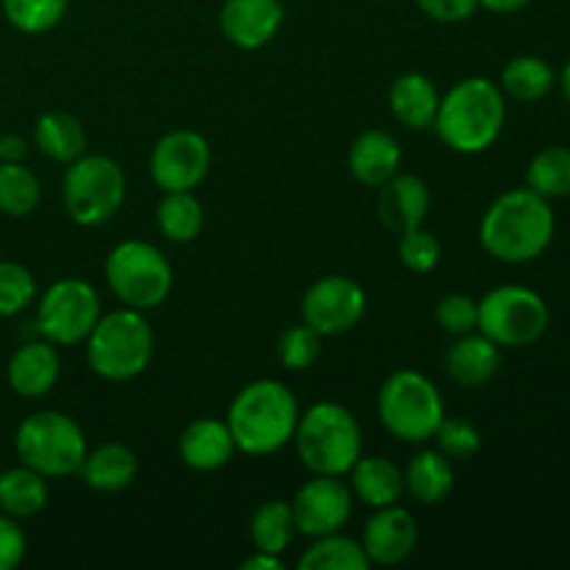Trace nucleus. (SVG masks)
I'll return each mask as SVG.
<instances>
[{
    "label": "nucleus",
    "instance_id": "nucleus-43",
    "mask_svg": "<svg viewBox=\"0 0 570 570\" xmlns=\"http://www.w3.org/2000/svg\"><path fill=\"white\" fill-rule=\"evenodd\" d=\"M282 554H267V551H256L254 557L243 562V570H278L282 568Z\"/></svg>",
    "mask_w": 570,
    "mask_h": 570
},
{
    "label": "nucleus",
    "instance_id": "nucleus-44",
    "mask_svg": "<svg viewBox=\"0 0 570 570\" xmlns=\"http://www.w3.org/2000/svg\"><path fill=\"white\" fill-rule=\"evenodd\" d=\"M479 6L493 14H515V11L527 9L529 0H479Z\"/></svg>",
    "mask_w": 570,
    "mask_h": 570
},
{
    "label": "nucleus",
    "instance_id": "nucleus-26",
    "mask_svg": "<svg viewBox=\"0 0 570 570\" xmlns=\"http://www.w3.org/2000/svg\"><path fill=\"white\" fill-rule=\"evenodd\" d=\"M404 490L421 504H440L454 490V465L443 451H421L406 465Z\"/></svg>",
    "mask_w": 570,
    "mask_h": 570
},
{
    "label": "nucleus",
    "instance_id": "nucleus-9",
    "mask_svg": "<svg viewBox=\"0 0 570 570\" xmlns=\"http://www.w3.org/2000/svg\"><path fill=\"white\" fill-rule=\"evenodd\" d=\"M65 209L72 223L89 228L117 215L126 198V173L115 159L83 154L70 161L61 181Z\"/></svg>",
    "mask_w": 570,
    "mask_h": 570
},
{
    "label": "nucleus",
    "instance_id": "nucleus-17",
    "mask_svg": "<svg viewBox=\"0 0 570 570\" xmlns=\"http://www.w3.org/2000/svg\"><path fill=\"white\" fill-rule=\"evenodd\" d=\"M432 195L423 178L412 173H395L390 181L382 184L379 193V217L384 228L393 234H404L410 228H417L429 215Z\"/></svg>",
    "mask_w": 570,
    "mask_h": 570
},
{
    "label": "nucleus",
    "instance_id": "nucleus-4",
    "mask_svg": "<svg viewBox=\"0 0 570 570\" xmlns=\"http://www.w3.org/2000/svg\"><path fill=\"white\" fill-rule=\"evenodd\" d=\"M295 449L315 476H345L362 456V429L354 412L334 401H321L298 417Z\"/></svg>",
    "mask_w": 570,
    "mask_h": 570
},
{
    "label": "nucleus",
    "instance_id": "nucleus-23",
    "mask_svg": "<svg viewBox=\"0 0 570 570\" xmlns=\"http://www.w3.org/2000/svg\"><path fill=\"white\" fill-rule=\"evenodd\" d=\"M348 473L354 495L373 510L395 504L404 493V473L387 456H360Z\"/></svg>",
    "mask_w": 570,
    "mask_h": 570
},
{
    "label": "nucleus",
    "instance_id": "nucleus-11",
    "mask_svg": "<svg viewBox=\"0 0 570 570\" xmlns=\"http://www.w3.org/2000/svg\"><path fill=\"white\" fill-rule=\"evenodd\" d=\"M100 317V298L83 278H59L39 298L37 328L48 343L78 345Z\"/></svg>",
    "mask_w": 570,
    "mask_h": 570
},
{
    "label": "nucleus",
    "instance_id": "nucleus-41",
    "mask_svg": "<svg viewBox=\"0 0 570 570\" xmlns=\"http://www.w3.org/2000/svg\"><path fill=\"white\" fill-rule=\"evenodd\" d=\"M417 9L438 22H462L479 9V0H415Z\"/></svg>",
    "mask_w": 570,
    "mask_h": 570
},
{
    "label": "nucleus",
    "instance_id": "nucleus-42",
    "mask_svg": "<svg viewBox=\"0 0 570 570\" xmlns=\"http://www.w3.org/2000/svg\"><path fill=\"white\" fill-rule=\"evenodd\" d=\"M28 154L26 139L17 137V134H6L0 137V161H22Z\"/></svg>",
    "mask_w": 570,
    "mask_h": 570
},
{
    "label": "nucleus",
    "instance_id": "nucleus-31",
    "mask_svg": "<svg viewBox=\"0 0 570 570\" xmlns=\"http://www.w3.org/2000/svg\"><path fill=\"white\" fill-rule=\"evenodd\" d=\"M527 187L549 200L570 198V148L551 145L534 154L527 167Z\"/></svg>",
    "mask_w": 570,
    "mask_h": 570
},
{
    "label": "nucleus",
    "instance_id": "nucleus-22",
    "mask_svg": "<svg viewBox=\"0 0 570 570\" xmlns=\"http://www.w3.org/2000/svg\"><path fill=\"white\" fill-rule=\"evenodd\" d=\"M440 109V92L423 72H404L390 87V111L406 128H432Z\"/></svg>",
    "mask_w": 570,
    "mask_h": 570
},
{
    "label": "nucleus",
    "instance_id": "nucleus-12",
    "mask_svg": "<svg viewBox=\"0 0 570 570\" xmlns=\"http://www.w3.org/2000/svg\"><path fill=\"white\" fill-rule=\"evenodd\" d=\"M365 289L348 276H323L306 289L301 301V315L306 326L321 337H337L351 332L365 317Z\"/></svg>",
    "mask_w": 570,
    "mask_h": 570
},
{
    "label": "nucleus",
    "instance_id": "nucleus-32",
    "mask_svg": "<svg viewBox=\"0 0 570 570\" xmlns=\"http://www.w3.org/2000/svg\"><path fill=\"white\" fill-rule=\"evenodd\" d=\"M295 518L293 504L287 501H267L250 518V540H254L256 551H267V554H284L295 538Z\"/></svg>",
    "mask_w": 570,
    "mask_h": 570
},
{
    "label": "nucleus",
    "instance_id": "nucleus-33",
    "mask_svg": "<svg viewBox=\"0 0 570 570\" xmlns=\"http://www.w3.org/2000/svg\"><path fill=\"white\" fill-rule=\"evenodd\" d=\"M42 198V187L33 170L22 161H0V212L9 217L31 215Z\"/></svg>",
    "mask_w": 570,
    "mask_h": 570
},
{
    "label": "nucleus",
    "instance_id": "nucleus-45",
    "mask_svg": "<svg viewBox=\"0 0 570 570\" xmlns=\"http://www.w3.org/2000/svg\"><path fill=\"white\" fill-rule=\"evenodd\" d=\"M560 87H562V95H566V100H568V104H570V59H568V65L562 67Z\"/></svg>",
    "mask_w": 570,
    "mask_h": 570
},
{
    "label": "nucleus",
    "instance_id": "nucleus-1",
    "mask_svg": "<svg viewBox=\"0 0 570 570\" xmlns=\"http://www.w3.org/2000/svg\"><path fill=\"white\" fill-rule=\"evenodd\" d=\"M551 200L529 187L507 189L488 206L479 226L482 248L504 265H527L546 254L554 239Z\"/></svg>",
    "mask_w": 570,
    "mask_h": 570
},
{
    "label": "nucleus",
    "instance_id": "nucleus-29",
    "mask_svg": "<svg viewBox=\"0 0 570 570\" xmlns=\"http://www.w3.org/2000/svg\"><path fill=\"white\" fill-rule=\"evenodd\" d=\"M156 223L170 243H193L204 228V206L195 198L193 189L165 193L159 209H156Z\"/></svg>",
    "mask_w": 570,
    "mask_h": 570
},
{
    "label": "nucleus",
    "instance_id": "nucleus-10",
    "mask_svg": "<svg viewBox=\"0 0 570 570\" xmlns=\"http://www.w3.org/2000/svg\"><path fill=\"white\" fill-rule=\"evenodd\" d=\"M549 321V304L543 295L518 284H504L479 301L476 332L501 348H523L543 337Z\"/></svg>",
    "mask_w": 570,
    "mask_h": 570
},
{
    "label": "nucleus",
    "instance_id": "nucleus-21",
    "mask_svg": "<svg viewBox=\"0 0 570 570\" xmlns=\"http://www.w3.org/2000/svg\"><path fill=\"white\" fill-rule=\"evenodd\" d=\"M401 148L395 137L387 131H365L354 139L348 150V170L351 176L367 187H382L384 181L399 173Z\"/></svg>",
    "mask_w": 570,
    "mask_h": 570
},
{
    "label": "nucleus",
    "instance_id": "nucleus-39",
    "mask_svg": "<svg viewBox=\"0 0 570 570\" xmlns=\"http://www.w3.org/2000/svg\"><path fill=\"white\" fill-rule=\"evenodd\" d=\"M399 256L404 267H410L412 273H432L440 262L438 237L421 226L410 228V232L401 234Z\"/></svg>",
    "mask_w": 570,
    "mask_h": 570
},
{
    "label": "nucleus",
    "instance_id": "nucleus-34",
    "mask_svg": "<svg viewBox=\"0 0 570 570\" xmlns=\"http://www.w3.org/2000/svg\"><path fill=\"white\" fill-rule=\"evenodd\" d=\"M3 14L17 31L45 33L61 22L70 0H0Z\"/></svg>",
    "mask_w": 570,
    "mask_h": 570
},
{
    "label": "nucleus",
    "instance_id": "nucleus-6",
    "mask_svg": "<svg viewBox=\"0 0 570 570\" xmlns=\"http://www.w3.org/2000/svg\"><path fill=\"white\" fill-rule=\"evenodd\" d=\"M14 449L22 465L33 468L45 479L72 476L87 460V438L83 429L70 415L56 410H42L28 415L17 426Z\"/></svg>",
    "mask_w": 570,
    "mask_h": 570
},
{
    "label": "nucleus",
    "instance_id": "nucleus-8",
    "mask_svg": "<svg viewBox=\"0 0 570 570\" xmlns=\"http://www.w3.org/2000/svg\"><path fill=\"white\" fill-rule=\"evenodd\" d=\"M106 282L128 309L148 312L167 301L173 289V267L156 245L126 239L106 256Z\"/></svg>",
    "mask_w": 570,
    "mask_h": 570
},
{
    "label": "nucleus",
    "instance_id": "nucleus-24",
    "mask_svg": "<svg viewBox=\"0 0 570 570\" xmlns=\"http://www.w3.org/2000/svg\"><path fill=\"white\" fill-rule=\"evenodd\" d=\"M33 142L48 159L70 165L87 154V131L83 122L70 111H45L33 126Z\"/></svg>",
    "mask_w": 570,
    "mask_h": 570
},
{
    "label": "nucleus",
    "instance_id": "nucleus-19",
    "mask_svg": "<svg viewBox=\"0 0 570 570\" xmlns=\"http://www.w3.org/2000/svg\"><path fill=\"white\" fill-rule=\"evenodd\" d=\"M234 451H237V445H234L232 429H228L226 421H215V417H198L178 438L181 462L200 473L226 468Z\"/></svg>",
    "mask_w": 570,
    "mask_h": 570
},
{
    "label": "nucleus",
    "instance_id": "nucleus-37",
    "mask_svg": "<svg viewBox=\"0 0 570 570\" xmlns=\"http://www.w3.org/2000/svg\"><path fill=\"white\" fill-rule=\"evenodd\" d=\"M432 440H438V451H443L451 462L471 460L482 449V434L465 417H443V423H440Z\"/></svg>",
    "mask_w": 570,
    "mask_h": 570
},
{
    "label": "nucleus",
    "instance_id": "nucleus-5",
    "mask_svg": "<svg viewBox=\"0 0 570 570\" xmlns=\"http://www.w3.org/2000/svg\"><path fill=\"white\" fill-rule=\"evenodd\" d=\"M87 362L106 382H128L148 371L154 360V328L139 309H117L100 315L89 332Z\"/></svg>",
    "mask_w": 570,
    "mask_h": 570
},
{
    "label": "nucleus",
    "instance_id": "nucleus-30",
    "mask_svg": "<svg viewBox=\"0 0 570 570\" xmlns=\"http://www.w3.org/2000/svg\"><path fill=\"white\" fill-rule=\"evenodd\" d=\"M301 570H365L371 568L365 549L345 534H323L301 554Z\"/></svg>",
    "mask_w": 570,
    "mask_h": 570
},
{
    "label": "nucleus",
    "instance_id": "nucleus-25",
    "mask_svg": "<svg viewBox=\"0 0 570 570\" xmlns=\"http://www.w3.org/2000/svg\"><path fill=\"white\" fill-rule=\"evenodd\" d=\"M78 473L92 490L117 493V490H126L137 476V454L122 443H106L87 451V460Z\"/></svg>",
    "mask_w": 570,
    "mask_h": 570
},
{
    "label": "nucleus",
    "instance_id": "nucleus-13",
    "mask_svg": "<svg viewBox=\"0 0 570 570\" xmlns=\"http://www.w3.org/2000/svg\"><path fill=\"white\" fill-rule=\"evenodd\" d=\"M212 165V150L200 134L178 128L165 134L150 154V176L165 193L195 189L206 178Z\"/></svg>",
    "mask_w": 570,
    "mask_h": 570
},
{
    "label": "nucleus",
    "instance_id": "nucleus-40",
    "mask_svg": "<svg viewBox=\"0 0 570 570\" xmlns=\"http://www.w3.org/2000/svg\"><path fill=\"white\" fill-rule=\"evenodd\" d=\"M26 534L17 527V518L0 515V570H11L22 562L26 557Z\"/></svg>",
    "mask_w": 570,
    "mask_h": 570
},
{
    "label": "nucleus",
    "instance_id": "nucleus-38",
    "mask_svg": "<svg viewBox=\"0 0 570 570\" xmlns=\"http://www.w3.org/2000/svg\"><path fill=\"white\" fill-rule=\"evenodd\" d=\"M434 317H438L440 328L454 337H462V334L476 332L479 326V301H473L471 295L451 293L445 298L438 301V309H434Z\"/></svg>",
    "mask_w": 570,
    "mask_h": 570
},
{
    "label": "nucleus",
    "instance_id": "nucleus-16",
    "mask_svg": "<svg viewBox=\"0 0 570 570\" xmlns=\"http://www.w3.org/2000/svg\"><path fill=\"white\" fill-rule=\"evenodd\" d=\"M417 521L404 507H379L365 523L362 549L376 566H399L415 551Z\"/></svg>",
    "mask_w": 570,
    "mask_h": 570
},
{
    "label": "nucleus",
    "instance_id": "nucleus-14",
    "mask_svg": "<svg viewBox=\"0 0 570 570\" xmlns=\"http://www.w3.org/2000/svg\"><path fill=\"white\" fill-rule=\"evenodd\" d=\"M354 493L340 476H315L295 493L293 518L295 529L306 538L334 534L348 523Z\"/></svg>",
    "mask_w": 570,
    "mask_h": 570
},
{
    "label": "nucleus",
    "instance_id": "nucleus-28",
    "mask_svg": "<svg viewBox=\"0 0 570 570\" xmlns=\"http://www.w3.org/2000/svg\"><path fill=\"white\" fill-rule=\"evenodd\" d=\"M48 504V484L33 468H11L0 473V510L11 518H33Z\"/></svg>",
    "mask_w": 570,
    "mask_h": 570
},
{
    "label": "nucleus",
    "instance_id": "nucleus-27",
    "mask_svg": "<svg viewBox=\"0 0 570 570\" xmlns=\"http://www.w3.org/2000/svg\"><path fill=\"white\" fill-rule=\"evenodd\" d=\"M557 72L543 56L523 53L515 56L512 61H507L504 70H501V92L510 95L518 104H534V100H543L546 95L554 89Z\"/></svg>",
    "mask_w": 570,
    "mask_h": 570
},
{
    "label": "nucleus",
    "instance_id": "nucleus-36",
    "mask_svg": "<svg viewBox=\"0 0 570 570\" xmlns=\"http://www.w3.org/2000/svg\"><path fill=\"white\" fill-rule=\"evenodd\" d=\"M321 334L312 326H306V323L284 328L276 345L278 362L287 371H309L317 362V356H321Z\"/></svg>",
    "mask_w": 570,
    "mask_h": 570
},
{
    "label": "nucleus",
    "instance_id": "nucleus-7",
    "mask_svg": "<svg viewBox=\"0 0 570 570\" xmlns=\"http://www.w3.org/2000/svg\"><path fill=\"white\" fill-rule=\"evenodd\" d=\"M379 417L384 429L404 443H426L445 417L440 390L417 371H395L379 390Z\"/></svg>",
    "mask_w": 570,
    "mask_h": 570
},
{
    "label": "nucleus",
    "instance_id": "nucleus-20",
    "mask_svg": "<svg viewBox=\"0 0 570 570\" xmlns=\"http://www.w3.org/2000/svg\"><path fill=\"white\" fill-rule=\"evenodd\" d=\"M501 367V345L484 337L482 332H471L456 337L445 354V371H449L451 382L460 387H484L493 382V376Z\"/></svg>",
    "mask_w": 570,
    "mask_h": 570
},
{
    "label": "nucleus",
    "instance_id": "nucleus-15",
    "mask_svg": "<svg viewBox=\"0 0 570 570\" xmlns=\"http://www.w3.org/2000/svg\"><path fill=\"white\" fill-rule=\"evenodd\" d=\"M282 0H226L220 9V31L234 48H265L282 31Z\"/></svg>",
    "mask_w": 570,
    "mask_h": 570
},
{
    "label": "nucleus",
    "instance_id": "nucleus-3",
    "mask_svg": "<svg viewBox=\"0 0 570 570\" xmlns=\"http://www.w3.org/2000/svg\"><path fill=\"white\" fill-rule=\"evenodd\" d=\"M298 417L301 412L293 390L276 379H259L239 390L228 406L226 423L232 429L234 445L243 454L265 456L276 454L293 440Z\"/></svg>",
    "mask_w": 570,
    "mask_h": 570
},
{
    "label": "nucleus",
    "instance_id": "nucleus-35",
    "mask_svg": "<svg viewBox=\"0 0 570 570\" xmlns=\"http://www.w3.org/2000/svg\"><path fill=\"white\" fill-rule=\"evenodd\" d=\"M37 282L20 262L0 259V317H14L33 304Z\"/></svg>",
    "mask_w": 570,
    "mask_h": 570
},
{
    "label": "nucleus",
    "instance_id": "nucleus-2",
    "mask_svg": "<svg viewBox=\"0 0 570 570\" xmlns=\"http://www.w3.org/2000/svg\"><path fill=\"white\" fill-rule=\"evenodd\" d=\"M507 122V98L501 87L490 78L471 76L456 81L440 98L434 131L456 154H482L495 139Z\"/></svg>",
    "mask_w": 570,
    "mask_h": 570
},
{
    "label": "nucleus",
    "instance_id": "nucleus-18",
    "mask_svg": "<svg viewBox=\"0 0 570 570\" xmlns=\"http://www.w3.org/2000/svg\"><path fill=\"white\" fill-rule=\"evenodd\" d=\"M61 373L59 351L48 340H33V343L20 345L11 354L6 376H9L11 390L22 399H42L45 393L56 387Z\"/></svg>",
    "mask_w": 570,
    "mask_h": 570
}]
</instances>
